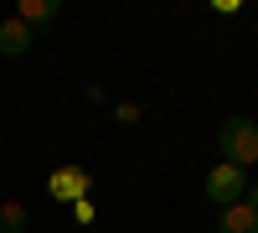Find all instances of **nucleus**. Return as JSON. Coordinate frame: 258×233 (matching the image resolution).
<instances>
[{
	"label": "nucleus",
	"mask_w": 258,
	"mask_h": 233,
	"mask_svg": "<svg viewBox=\"0 0 258 233\" xmlns=\"http://www.w3.org/2000/svg\"><path fill=\"white\" fill-rule=\"evenodd\" d=\"M26 218H31L26 202H16V197L0 202V233H26Z\"/></svg>",
	"instance_id": "obj_7"
},
{
	"label": "nucleus",
	"mask_w": 258,
	"mask_h": 233,
	"mask_svg": "<svg viewBox=\"0 0 258 233\" xmlns=\"http://www.w3.org/2000/svg\"><path fill=\"white\" fill-rule=\"evenodd\" d=\"M217 151L227 166H238V171H248V166H258V124L248 114H232L222 130H217Z\"/></svg>",
	"instance_id": "obj_1"
},
{
	"label": "nucleus",
	"mask_w": 258,
	"mask_h": 233,
	"mask_svg": "<svg viewBox=\"0 0 258 233\" xmlns=\"http://www.w3.org/2000/svg\"><path fill=\"white\" fill-rule=\"evenodd\" d=\"M114 119H119V124H135V119H140V109H135V104H119Z\"/></svg>",
	"instance_id": "obj_9"
},
{
	"label": "nucleus",
	"mask_w": 258,
	"mask_h": 233,
	"mask_svg": "<svg viewBox=\"0 0 258 233\" xmlns=\"http://www.w3.org/2000/svg\"><path fill=\"white\" fill-rule=\"evenodd\" d=\"M217 233H258V213H253L248 202H232V207H222Z\"/></svg>",
	"instance_id": "obj_5"
},
{
	"label": "nucleus",
	"mask_w": 258,
	"mask_h": 233,
	"mask_svg": "<svg viewBox=\"0 0 258 233\" xmlns=\"http://www.w3.org/2000/svg\"><path fill=\"white\" fill-rule=\"evenodd\" d=\"M31 41H36V31H31L21 16L0 21V57H26V52H31Z\"/></svg>",
	"instance_id": "obj_3"
},
{
	"label": "nucleus",
	"mask_w": 258,
	"mask_h": 233,
	"mask_svg": "<svg viewBox=\"0 0 258 233\" xmlns=\"http://www.w3.org/2000/svg\"><path fill=\"white\" fill-rule=\"evenodd\" d=\"M207 197L217 202V207H232V202H243L248 197V171H238V166H212L207 171Z\"/></svg>",
	"instance_id": "obj_2"
},
{
	"label": "nucleus",
	"mask_w": 258,
	"mask_h": 233,
	"mask_svg": "<svg viewBox=\"0 0 258 233\" xmlns=\"http://www.w3.org/2000/svg\"><path fill=\"white\" fill-rule=\"evenodd\" d=\"M73 223H83V228L93 223V202H88V197H83V202H73Z\"/></svg>",
	"instance_id": "obj_8"
},
{
	"label": "nucleus",
	"mask_w": 258,
	"mask_h": 233,
	"mask_svg": "<svg viewBox=\"0 0 258 233\" xmlns=\"http://www.w3.org/2000/svg\"><path fill=\"white\" fill-rule=\"evenodd\" d=\"M248 207H253V213H258V181H248V197H243Z\"/></svg>",
	"instance_id": "obj_10"
},
{
	"label": "nucleus",
	"mask_w": 258,
	"mask_h": 233,
	"mask_svg": "<svg viewBox=\"0 0 258 233\" xmlns=\"http://www.w3.org/2000/svg\"><path fill=\"white\" fill-rule=\"evenodd\" d=\"M57 11H62L57 0H21V11H16V16L36 31V26H47V21H57Z\"/></svg>",
	"instance_id": "obj_6"
},
{
	"label": "nucleus",
	"mask_w": 258,
	"mask_h": 233,
	"mask_svg": "<svg viewBox=\"0 0 258 233\" xmlns=\"http://www.w3.org/2000/svg\"><path fill=\"white\" fill-rule=\"evenodd\" d=\"M47 187H52V197H57V202H68V207H73V202H83V197H88L93 176H88V171H57Z\"/></svg>",
	"instance_id": "obj_4"
}]
</instances>
